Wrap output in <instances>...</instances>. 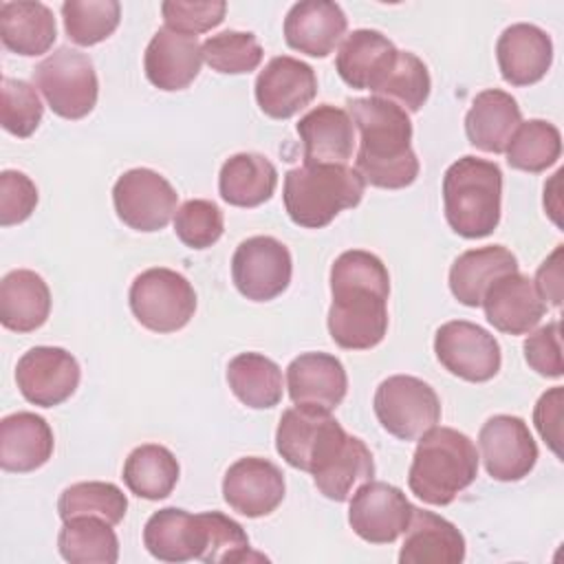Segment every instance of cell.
Wrapping results in <instances>:
<instances>
[{"instance_id": "1", "label": "cell", "mask_w": 564, "mask_h": 564, "mask_svg": "<svg viewBox=\"0 0 564 564\" xmlns=\"http://www.w3.org/2000/svg\"><path fill=\"white\" fill-rule=\"evenodd\" d=\"M328 333L344 350H368L388 333L390 275L370 251L350 249L330 267Z\"/></svg>"}, {"instance_id": "2", "label": "cell", "mask_w": 564, "mask_h": 564, "mask_svg": "<svg viewBox=\"0 0 564 564\" xmlns=\"http://www.w3.org/2000/svg\"><path fill=\"white\" fill-rule=\"evenodd\" d=\"M359 130L355 170L364 183L381 189H401L416 181L419 159L412 150L410 115L381 97H355L346 101Z\"/></svg>"}, {"instance_id": "3", "label": "cell", "mask_w": 564, "mask_h": 564, "mask_svg": "<svg viewBox=\"0 0 564 564\" xmlns=\"http://www.w3.org/2000/svg\"><path fill=\"white\" fill-rule=\"evenodd\" d=\"M478 476L471 438L454 427H430L419 436L408 471L410 491L425 505L445 507Z\"/></svg>"}, {"instance_id": "4", "label": "cell", "mask_w": 564, "mask_h": 564, "mask_svg": "<svg viewBox=\"0 0 564 564\" xmlns=\"http://www.w3.org/2000/svg\"><path fill=\"white\" fill-rule=\"evenodd\" d=\"M445 220L463 238H485L496 231L502 205V170L498 163L463 156L443 176Z\"/></svg>"}, {"instance_id": "5", "label": "cell", "mask_w": 564, "mask_h": 564, "mask_svg": "<svg viewBox=\"0 0 564 564\" xmlns=\"http://www.w3.org/2000/svg\"><path fill=\"white\" fill-rule=\"evenodd\" d=\"M364 178L348 165H300L284 174V207L289 218L306 229H322L344 209L364 198Z\"/></svg>"}, {"instance_id": "6", "label": "cell", "mask_w": 564, "mask_h": 564, "mask_svg": "<svg viewBox=\"0 0 564 564\" xmlns=\"http://www.w3.org/2000/svg\"><path fill=\"white\" fill-rule=\"evenodd\" d=\"M33 79L48 108L62 119H84L97 104L99 82L93 59L77 48H55L33 68Z\"/></svg>"}, {"instance_id": "7", "label": "cell", "mask_w": 564, "mask_h": 564, "mask_svg": "<svg viewBox=\"0 0 564 564\" xmlns=\"http://www.w3.org/2000/svg\"><path fill=\"white\" fill-rule=\"evenodd\" d=\"M128 302L137 322L148 330L176 333L194 317L196 291L185 275L152 267L132 280Z\"/></svg>"}, {"instance_id": "8", "label": "cell", "mask_w": 564, "mask_h": 564, "mask_svg": "<svg viewBox=\"0 0 564 564\" xmlns=\"http://www.w3.org/2000/svg\"><path fill=\"white\" fill-rule=\"evenodd\" d=\"M372 408L381 427L401 441H416L441 421L438 394L412 375L383 379L375 390Z\"/></svg>"}, {"instance_id": "9", "label": "cell", "mask_w": 564, "mask_h": 564, "mask_svg": "<svg viewBox=\"0 0 564 564\" xmlns=\"http://www.w3.org/2000/svg\"><path fill=\"white\" fill-rule=\"evenodd\" d=\"M119 220L137 231H159L176 214L178 194L172 183L150 167L123 172L112 187Z\"/></svg>"}, {"instance_id": "10", "label": "cell", "mask_w": 564, "mask_h": 564, "mask_svg": "<svg viewBox=\"0 0 564 564\" xmlns=\"http://www.w3.org/2000/svg\"><path fill=\"white\" fill-rule=\"evenodd\" d=\"M293 260L278 238L251 236L242 240L231 258V280L240 295L251 302H269L291 284Z\"/></svg>"}, {"instance_id": "11", "label": "cell", "mask_w": 564, "mask_h": 564, "mask_svg": "<svg viewBox=\"0 0 564 564\" xmlns=\"http://www.w3.org/2000/svg\"><path fill=\"white\" fill-rule=\"evenodd\" d=\"M434 352L447 372L471 383L494 379L502 364L498 339L467 319L445 322L434 335Z\"/></svg>"}, {"instance_id": "12", "label": "cell", "mask_w": 564, "mask_h": 564, "mask_svg": "<svg viewBox=\"0 0 564 564\" xmlns=\"http://www.w3.org/2000/svg\"><path fill=\"white\" fill-rule=\"evenodd\" d=\"M414 505L405 494L383 480H366L350 498L348 522L370 544H392L405 533Z\"/></svg>"}, {"instance_id": "13", "label": "cell", "mask_w": 564, "mask_h": 564, "mask_svg": "<svg viewBox=\"0 0 564 564\" xmlns=\"http://www.w3.org/2000/svg\"><path fill=\"white\" fill-rule=\"evenodd\" d=\"M82 379L77 359L59 346H35L15 366L22 397L40 408H53L73 397Z\"/></svg>"}, {"instance_id": "14", "label": "cell", "mask_w": 564, "mask_h": 564, "mask_svg": "<svg viewBox=\"0 0 564 564\" xmlns=\"http://www.w3.org/2000/svg\"><path fill=\"white\" fill-rule=\"evenodd\" d=\"M480 458L487 474L500 482H516L538 463V445L520 416L496 414L478 432Z\"/></svg>"}, {"instance_id": "15", "label": "cell", "mask_w": 564, "mask_h": 564, "mask_svg": "<svg viewBox=\"0 0 564 564\" xmlns=\"http://www.w3.org/2000/svg\"><path fill=\"white\" fill-rule=\"evenodd\" d=\"M284 474L260 456L238 458L223 478V498L240 516L262 518L273 513L284 500Z\"/></svg>"}, {"instance_id": "16", "label": "cell", "mask_w": 564, "mask_h": 564, "mask_svg": "<svg viewBox=\"0 0 564 564\" xmlns=\"http://www.w3.org/2000/svg\"><path fill=\"white\" fill-rule=\"evenodd\" d=\"M317 95L313 66L291 55H278L256 77V101L271 119H291Z\"/></svg>"}, {"instance_id": "17", "label": "cell", "mask_w": 564, "mask_h": 564, "mask_svg": "<svg viewBox=\"0 0 564 564\" xmlns=\"http://www.w3.org/2000/svg\"><path fill=\"white\" fill-rule=\"evenodd\" d=\"M480 306L487 322L507 335H527L546 313L533 280L520 271L498 278L485 293Z\"/></svg>"}, {"instance_id": "18", "label": "cell", "mask_w": 564, "mask_h": 564, "mask_svg": "<svg viewBox=\"0 0 564 564\" xmlns=\"http://www.w3.org/2000/svg\"><path fill=\"white\" fill-rule=\"evenodd\" d=\"M203 44L194 35L176 33L167 26L159 29L148 42L143 55V70L159 90H183L200 73Z\"/></svg>"}, {"instance_id": "19", "label": "cell", "mask_w": 564, "mask_h": 564, "mask_svg": "<svg viewBox=\"0 0 564 564\" xmlns=\"http://www.w3.org/2000/svg\"><path fill=\"white\" fill-rule=\"evenodd\" d=\"M306 165H346L355 152V123L348 110L319 104L297 121Z\"/></svg>"}, {"instance_id": "20", "label": "cell", "mask_w": 564, "mask_h": 564, "mask_svg": "<svg viewBox=\"0 0 564 564\" xmlns=\"http://www.w3.org/2000/svg\"><path fill=\"white\" fill-rule=\"evenodd\" d=\"M348 20L337 2H295L284 18V40L293 51L311 57H326L346 35Z\"/></svg>"}, {"instance_id": "21", "label": "cell", "mask_w": 564, "mask_h": 564, "mask_svg": "<svg viewBox=\"0 0 564 564\" xmlns=\"http://www.w3.org/2000/svg\"><path fill=\"white\" fill-rule=\"evenodd\" d=\"M500 75L511 86H531L540 82L553 62V42L544 29L518 22L507 26L496 42Z\"/></svg>"}, {"instance_id": "22", "label": "cell", "mask_w": 564, "mask_h": 564, "mask_svg": "<svg viewBox=\"0 0 564 564\" xmlns=\"http://www.w3.org/2000/svg\"><path fill=\"white\" fill-rule=\"evenodd\" d=\"M397 55L399 48L381 31L357 29L341 42L335 68L350 88L375 93L394 66Z\"/></svg>"}, {"instance_id": "23", "label": "cell", "mask_w": 564, "mask_h": 564, "mask_svg": "<svg viewBox=\"0 0 564 564\" xmlns=\"http://www.w3.org/2000/svg\"><path fill=\"white\" fill-rule=\"evenodd\" d=\"M286 388L293 403L335 410L348 392V375L335 355L304 352L289 364Z\"/></svg>"}, {"instance_id": "24", "label": "cell", "mask_w": 564, "mask_h": 564, "mask_svg": "<svg viewBox=\"0 0 564 564\" xmlns=\"http://www.w3.org/2000/svg\"><path fill=\"white\" fill-rule=\"evenodd\" d=\"M143 546L161 562L200 560L205 549L203 516L178 507L154 511L143 527Z\"/></svg>"}, {"instance_id": "25", "label": "cell", "mask_w": 564, "mask_h": 564, "mask_svg": "<svg viewBox=\"0 0 564 564\" xmlns=\"http://www.w3.org/2000/svg\"><path fill=\"white\" fill-rule=\"evenodd\" d=\"M53 430L40 414L13 412L0 421V467L29 474L53 456Z\"/></svg>"}, {"instance_id": "26", "label": "cell", "mask_w": 564, "mask_h": 564, "mask_svg": "<svg viewBox=\"0 0 564 564\" xmlns=\"http://www.w3.org/2000/svg\"><path fill=\"white\" fill-rule=\"evenodd\" d=\"M465 538L449 520L414 507L405 540L399 551L401 564H460Z\"/></svg>"}, {"instance_id": "27", "label": "cell", "mask_w": 564, "mask_h": 564, "mask_svg": "<svg viewBox=\"0 0 564 564\" xmlns=\"http://www.w3.org/2000/svg\"><path fill=\"white\" fill-rule=\"evenodd\" d=\"M520 123L518 101L500 88H487L474 97L465 115V134L474 148L502 154Z\"/></svg>"}, {"instance_id": "28", "label": "cell", "mask_w": 564, "mask_h": 564, "mask_svg": "<svg viewBox=\"0 0 564 564\" xmlns=\"http://www.w3.org/2000/svg\"><path fill=\"white\" fill-rule=\"evenodd\" d=\"M518 271V258L502 245L460 253L449 269V291L465 306H480L487 289L502 275Z\"/></svg>"}, {"instance_id": "29", "label": "cell", "mask_w": 564, "mask_h": 564, "mask_svg": "<svg viewBox=\"0 0 564 564\" xmlns=\"http://www.w3.org/2000/svg\"><path fill=\"white\" fill-rule=\"evenodd\" d=\"M51 313V291L44 278L31 269L9 271L0 282V322L15 333L44 326Z\"/></svg>"}, {"instance_id": "30", "label": "cell", "mask_w": 564, "mask_h": 564, "mask_svg": "<svg viewBox=\"0 0 564 564\" xmlns=\"http://www.w3.org/2000/svg\"><path fill=\"white\" fill-rule=\"evenodd\" d=\"M278 185L275 165L258 152L229 156L218 174V192L234 207H258L267 203Z\"/></svg>"}, {"instance_id": "31", "label": "cell", "mask_w": 564, "mask_h": 564, "mask_svg": "<svg viewBox=\"0 0 564 564\" xmlns=\"http://www.w3.org/2000/svg\"><path fill=\"white\" fill-rule=\"evenodd\" d=\"M57 37L53 11L44 2H2L0 4V40L24 57L46 53Z\"/></svg>"}, {"instance_id": "32", "label": "cell", "mask_w": 564, "mask_h": 564, "mask_svg": "<svg viewBox=\"0 0 564 564\" xmlns=\"http://www.w3.org/2000/svg\"><path fill=\"white\" fill-rule=\"evenodd\" d=\"M311 476L322 496L335 502H344L350 498L352 487L372 480L375 460L361 438L346 434L339 447Z\"/></svg>"}, {"instance_id": "33", "label": "cell", "mask_w": 564, "mask_h": 564, "mask_svg": "<svg viewBox=\"0 0 564 564\" xmlns=\"http://www.w3.org/2000/svg\"><path fill=\"white\" fill-rule=\"evenodd\" d=\"M335 416L330 410L308 403H295L284 410L275 430V449L278 454L295 469L308 471V463L315 445L330 427Z\"/></svg>"}, {"instance_id": "34", "label": "cell", "mask_w": 564, "mask_h": 564, "mask_svg": "<svg viewBox=\"0 0 564 564\" xmlns=\"http://www.w3.org/2000/svg\"><path fill=\"white\" fill-rule=\"evenodd\" d=\"M227 383L236 399L253 410L278 405L284 392L280 366L260 352L236 355L227 366Z\"/></svg>"}, {"instance_id": "35", "label": "cell", "mask_w": 564, "mask_h": 564, "mask_svg": "<svg viewBox=\"0 0 564 564\" xmlns=\"http://www.w3.org/2000/svg\"><path fill=\"white\" fill-rule=\"evenodd\" d=\"M178 474V460L167 447L145 443L128 454L121 478L134 496L145 500H163L174 491Z\"/></svg>"}, {"instance_id": "36", "label": "cell", "mask_w": 564, "mask_h": 564, "mask_svg": "<svg viewBox=\"0 0 564 564\" xmlns=\"http://www.w3.org/2000/svg\"><path fill=\"white\" fill-rule=\"evenodd\" d=\"M57 549L70 564H115L119 560V540L112 524L95 516L64 520Z\"/></svg>"}, {"instance_id": "37", "label": "cell", "mask_w": 564, "mask_h": 564, "mask_svg": "<svg viewBox=\"0 0 564 564\" xmlns=\"http://www.w3.org/2000/svg\"><path fill=\"white\" fill-rule=\"evenodd\" d=\"M507 163L522 172H544L555 165L562 154V134L560 130L544 119L522 121L511 134L507 148Z\"/></svg>"}, {"instance_id": "38", "label": "cell", "mask_w": 564, "mask_h": 564, "mask_svg": "<svg viewBox=\"0 0 564 564\" xmlns=\"http://www.w3.org/2000/svg\"><path fill=\"white\" fill-rule=\"evenodd\" d=\"M126 509H128L126 494L117 485L101 482V480L75 482L66 487L57 500V513L62 520H68L75 516H95L110 522L112 527L123 520Z\"/></svg>"}, {"instance_id": "39", "label": "cell", "mask_w": 564, "mask_h": 564, "mask_svg": "<svg viewBox=\"0 0 564 564\" xmlns=\"http://www.w3.org/2000/svg\"><path fill=\"white\" fill-rule=\"evenodd\" d=\"M64 31L77 46H95L108 40L121 20L117 0H66L62 4Z\"/></svg>"}, {"instance_id": "40", "label": "cell", "mask_w": 564, "mask_h": 564, "mask_svg": "<svg viewBox=\"0 0 564 564\" xmlns=\"http://www.w3.org/2000/svg\"><path fill=\"white\" fill-rule=\"evenodd\" d=\"M432 79L423 59L410 51H399L394 66L375 90V97L394 101L405 112H416L427 101Z\"/></svg>"}, {"instance_id": "41", "label": "cell", "mask_w": 564, "mask_h": 564, "mask_svg": "<svg viewBox=\"0 0 564 564\" xmlns=\"http://www.w3.org/2000/svg\"><path fill=\"white\" fill-rule=\"evenodd\" d=\"M262 46L253 33L223 31L203 42V62L223 75L251 73L262 62Z\"/></svg>"}, {"instance_id": "42", "label": "cell", "mask_w": 564, "mask_h": 564, "mask_svg": "<svg viewBox=\"0 0 564 564\" xmlns=\"http://www.w3.org/2000/svg\"><path fill=\"white\" fill-rule=\"evenodd\" d=\"M200 516L205 524V549L200 562L229 564L245 560H262V555L251 553L249 538L234 518L220 511H203Z\"/></svg>"}, {"instance_id": "43", "label": "cell", "mask_w": 564, "mask_h": 564, "mask_svg": "<svg viewBox=\"0 0 564 564\" xmlns=\"http://www.w3.org/2000/svg\"><path fill=\"white\" fill-rule=\"evenodd\" d=\"M42 115L44 106L37 97V90L29 82L2 77L0 121L7 132L18 139H26L37 130Z\"/></svg>"}, {"instance_id": "44", "label": "cell", "mask_w": 564, "mask_h": 564, "mask_svg": "<svg viewBox=\"0 0 564 564\" xmlns=\"http://www.w3.org/2000/svg\"><path fill=\"white\" fill-rule=\"evenodd\" d=\"M174 231L189 249H207L216 245L225 231L223 212L205 198L185 200L174 214Z\"/></svg>"}, {"instance_id": "45", "label": "cell", "mask_w": 564, "mask_h": 564, "mask_svg": "<svg viewBox=\"0 0 564 564\" xmlns=\"http://www.w3.org/2000/svg\"><path fill=\"white\" fill-rule=\"evenodd\" d=\"M225 11L227 4L220 0H165L161 4L165 26L194 37L218 26L225 20Z\"/></svg>"}, {"instance_id": "46", "label": "cell", "mask_w": 564, "mask_h": 564, "mask_svg": "<svg viewBox=\"0 0 564 564\" xmlns=\"http://www.w3.org/2000/svg\"><path fill=\"white\" fill-rule=\"evenodd\" d=\"M37 205L35 183L18 170H4L0 174V225L11 227L24 223Z\"/></svg>"}, {"instance_id": "47", "label": "cell", "mask_w": 564, "mask_h": 564, "mask_svg": "<svg viewBox=\"0 0 564 564\" xmlns=\"http://www.w3.org/2000/svg\"><path fill=\"white\" fill-rule=\"evenodd\" d=\"M524 359L542 377L560 379L564 375L562 344H560V322L553 319L524 339Z\"/></svg>"}, {"instance_id": "48", "label": "cell", "mask_w": 564, "mask_h": 564, "mask_svg": "<svg viewBox=\"0 0 564 564\" xmlns=\"http://www.w3.org/2000/svg\"><path fill=\"white\" fill-rule=\"evenodd\" d=\"M562 386H555L546 390L533 410V423L542 436V441L555 452V456H562L560 449V423H562Z\"/></svg>"}, {"instance_id": "49", "label": "cell", "mask_w": 564, "mask_h": 564, "mask_svg": "<svg viewBox=\"0 0 564 564\" xmlns=\"http://www.w3.org/2000/svg\"><path fill=\"white\" fill-rule=\"evenodd\" d=\"M533 284L544 302L549 300L553 306L562 304V245H557L555 251L540 264Z\"/></svg>"}]
</instances>
